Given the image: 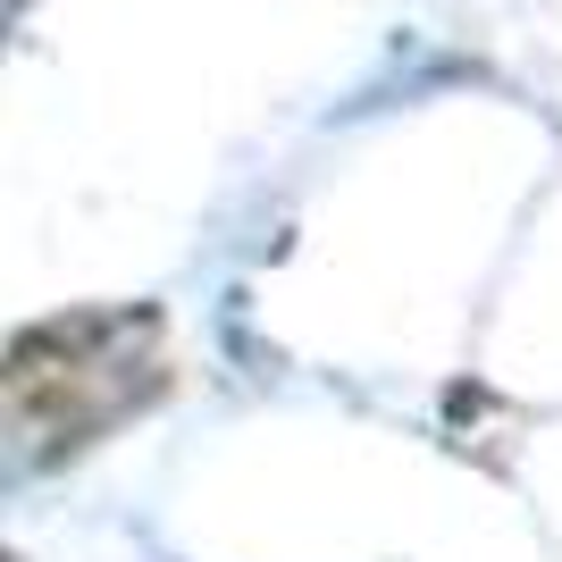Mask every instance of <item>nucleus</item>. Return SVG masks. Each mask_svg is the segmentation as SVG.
<instances>
[{"mask_svg": "<svg viewBox=\"0 0 562 562\" xmlns=\"http://www.w3.org/2000/svg\"><path fill=\"white\" fill-rule=\"evenodd\" d=\"M168 386V328L143 303L68 311L9 345V428L34 462L93 446Z\"/></svg>", "mask_w": 562, "mask_h": 562, "instance_id": "obj_1", "label": "nucleus"}]
</instances>
